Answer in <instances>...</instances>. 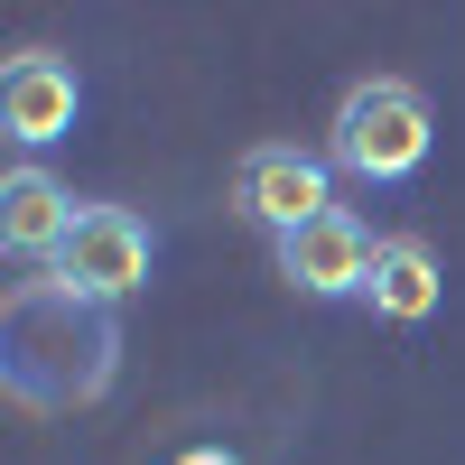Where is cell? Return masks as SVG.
Wrapping results in <instances>:
<instances>
[{"label":"cell","instance_id":"1","mask_svg":"<svg viewBox=\"0 0 465 465\" xmlns=\"http://www.w3.org/2000/svg\"><path fill=\"white\" fill-rule=\"evenodd\" d=\"M112 363H122V335H112V307L65 298L56 280H19L10 317H0V381H10L19 410H74L112 391Z\"/></svg>","mask_w":465,"mask_h":465},{"label":"cell","instance_id":"2","mask_svg":"<svg viewBox=\"0 0 465 465\" xmlns=\"http://www.w3.org/2000/svg\"><path fill=\"white\" fill-rule=\"evenodd\" d=\"M429 140H438L429 94L401 84V74H363V84H344L335 122H326V159L363 186H401L429 168Z\"/></svg>","mask_w":465,"mask_h":465},{"label":"cell","instance_id":"3","mask_svg":"<svg viewBox=\"0 0 465 465\" xmlns=\"http://www.w3.org/2000/svg\"><path fill=\"white\" fill-rule=\"evenodd\" d=\"M232 205H242V223H261L270 242H289V232L335 214V159H317V149H298V140H261V149H242V168H232Z\"/></svg>","mask_w":465,"mask_h":465},{"label":"cell","instance_id":"4","mask_svg":"<svg viewBox=\"0 0 465 465\" xmlns=\"http://www.w3.org/2000/svg\"><path fill=\"white\" fill-rule=\"evenodd\" d=\"M47 280L65 298H84V307H122L149 289V223L131 205H84L65 232V252L47 261Z\"/></svg>","mask_w":465,"mask_h":465},{"label":"cell","instance_id":"5","mask_svg":"<svg viewBox=\"0 0 465 465\" xmlns=\"http://www.w3.org/2000/svg\"><path fill=\"white\" fill-rule=\"evenodd\" d=\"M372 261H381V232H372L363 214L335 205L326 223H307V232L280 242V280H289L298 298L335 307V298H363V289H372Z\"/></svg>","mask_w":465,"mask_h":465},{"label":"cell","instance_id":"6","mask_svg":"<svg viewBox=\"0 0 465 465\" xmlns=\"http://www.w3.org/2000/svg\"><path fill=\"white\" fill-rule=\"evenodd\" d=\"M74 112H84V84H74V65L56 47H19L0 65V131L19 149H56L74 131Z\"/></svg>","mask_w":465,"mask_h":465},{"label":"cell","instance_id":"7","mask_svg":"<svg viewBox=\"0 0 465 465\" xmlns=\"http://www.w3.org/2000/svg\"><path fill=\"white\" fill-rule=\"evenodd\" d=\"M74 214H84V205H74L37 159H19L10 177H0V242H10V261H56Z\"/></svg>","mask_w":465,"mask_h":465},{"label":"cell","instance_id":"8","mask_svg":"<svg viewBox=\"0 0 465 465\" xmlns=\"http://www.w3.org/2000/svg\"><path fill=\"white\" fill-rule=\"evenodd\" d=\"M438 298H447L438 252L419 242V232H381V261H372L363 307H372V317H391V326H429V317H438Z\"/></svg>","mask_w":465,"mask_h":465},{"label":"cell","instance_id":"9","mask_svg":"<svg viewBox=\"0 0 465 465\" xmlns=\"http://www.w3.org/2000/svg\"><path fill=\"white\" fill-rule=\"evenodd\" d=\"M177 465H242V456H232V447H186Z\"/></svg>","mask_w":465,"mask_h":465}]
</instances>
